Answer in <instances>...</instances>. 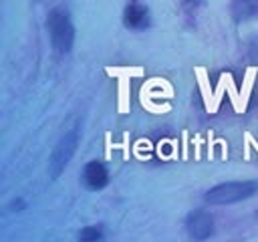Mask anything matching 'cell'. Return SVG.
<instances>
[{
  "label": "cell",
  "instance_id": "2",
  "mask_svg": "<svg viewBox=\"0 0 258 242\" xmlns=\"http://www.w3.org/2000/svg\"><path fill=\"white\" fill-rule=\"evenodd\" d=\"M256 190H258V182H228V184H220L208 190L206 202L208 204H234L244 198H250L252 194H256Z\"/></svg>",
  "mask_w": 258,
  "mask_h": 242
},
{
  "label": "cell",
  "instance_id": "6",
  "mask_svg": "<svg viewBox=\"0 0 258 242\" xmlns=\"http://www.w3.org/2000/svg\"><path fill=\"white\" fill-rule=\"evenodd\" d=\"M125 26L129 28H145L149 24V14H147V8L135 0L129 2V6L125 8Z\"/></svg>",
  "mask_w": 258,
  "mask_h": 242
},
{
  "label": "cell",
  "instance_id": "3",
  "mask_svg": "<svg viewBox=\"0 0 258 242\" xmlns=\"http://www.w3.org/2000/svg\"><path fill=\"white\" fill-rule=\"evenodd\" d=\"M77 143H79V131L77 129H71L56 145V149L52 151V157H50V163H48V169H50V175L52 177H58L60 171L67 167V163L71 161L73 153L77 151Z\"/></svg>",
  "mask_w": 258,
  "mask_h": 242
},
{
  "label": "cell",
  "instance_id": "5",
  "mask_svg": "<svg viewBox=\"0 0 258 242\" xmlns=\"http://www.w3.org/2000/svg\"><path fill=\"white\" fill-rule=\"evenodd\" d=\"M83 182L89 190H101L109 182V171L101 161H89L83 167Z\"/></svg>",
  "mask_w": 258,
  "mask_h": 242
},
{
  "label": "cell",
  "instance_id": "1",
  "mask_svg": "<svg viewBox=\"0 0 258 242\" xmlns=\"http://www.w3.org/2000/svg\"><path fill=\"white\" fill-rule=\"evenodd\" d=\"M48 32H50V40L52 46L58 52H69L73 46V38H75V28L71 24L69 12L64 8H54L48 14Z\"/></svg>",
  "mask_w": 258,
  "mask_h": 242
},
{
  "label": "cell",
  "instance_id": "7",
  "mask_svg": "<svg viewBox=\"0 0 258 242\" xmlns=\"http://www.w3.org/2000/svg\"><path fill=\"white\" fill-rule=\"evenodd\" d=\"M232 14L236 20L252 18L258 14V0H234L232 4Z\"/></svg>",
  "mask_w": 258,
  "mask_h": 242
},
{
  "label": "cell",
  "instance_id": "9",
  "mask_svg": "<svg viewBox=\"0 0 258 242\" xmlns=\"http://www.w3.org/2000/svg\"><path fill=\"white\" fill-rule=\"evenodd\" d=\"M179 2H181V6H183L187 12H194V10L202 4V0H179Z\"/></svg>",
  "mask_w": 258,
  "mask_h": 242
},
{
  "label": "cell",
  "instance_id": "10",
  "mask_svg": "<svg viewBox=\"0 0 258 242\" xmlns=\"http://www.w3.org/2000/svg\"><path fill=\"white\" fill-rule=\"evenodd\" d=\"M10 208H12L14 212H18L20 208H24V200H14V202L10 204Z\"/></svg>",
  "mask_w": 258,
  "mask_h": 242
},
{
  "label": "cell",
  "instance_id": "11",
  "mask_svg": "<svg viewBox=\"0 0 258 242\" xmlns=\"http://www.w3.org/2000/svg\"><path fill=\"white\" fill-rule=\"evenodd\" d=\"M256 218H258V214H256Z\"/></svg>",
  "mask_w": 258,
  "mask_h": 242
},
{
  "label": "cell",
  "instance_id": "4",
  "mask_svg": "<svg viewBox=\"0 0 258 242\" xmlns=\"http://www.w3.org/2000/svg\"><path fill=\"white\" fill-rule=\"evenodd\" d=\"M187 232L191 238H198V240L210 238L214 234V218L204 210L191 212L187 216Z\"/></svg>",
  "mask_w": 258,
  "mask_h": 242
},
{
  "label": "cell",
  "instance_id": "8",
  "mask_svg": "<svg viewBox=\"0 0 258 242\" xmlns=\"http://www.w3.org/2000/svg\"><path fill=\"white\" fill-rule=\"evenodd\" d=\"M101 236H103V232H101V228H99V226H87V228H83V230L79 232V238H81L83 242L99 240Z\"/></svg>",
  "mask_w": 258,
  "mask_h": 242
}]
</instances>
